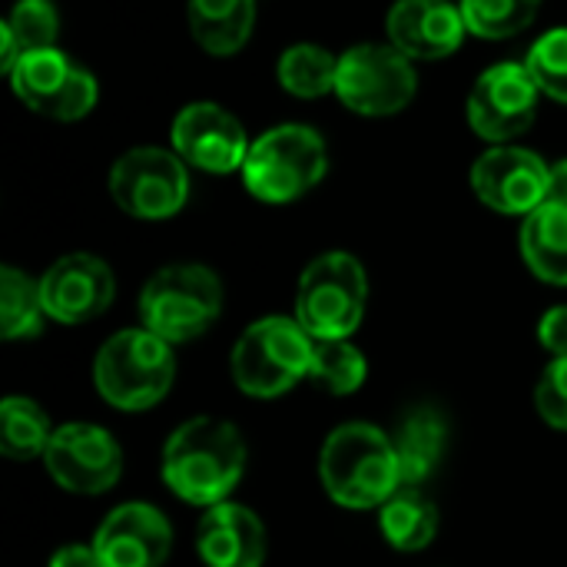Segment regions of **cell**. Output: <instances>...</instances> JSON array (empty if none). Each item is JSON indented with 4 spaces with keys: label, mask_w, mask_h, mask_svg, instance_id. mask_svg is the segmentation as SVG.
<instances>
[{
    "label": "cell",
    "mask_w": 567,
    "mask_h": 567,
    "mask_svg": "<svg viewBox=\"0 0 567 567\" xmlns=\"http://www.w3.org/2000/svg\"><path fill=\"white\" fill-rule=\"evenodd\" d=\"M385 30L389 43L409 60L452 56L468 33L462 7L449 0H399L389 10Z\"/></svg>",
    "instance_id": "17"
},
{
    "label": "cell",
    "mask_w": 567,
    "mask_h": 567,
    "mask_svg": "<svg viewBox=\"0 0 567 567\" xmlns=\"http://www.w3.org/2000/svg\"><path fill=\"white\" fill-rule=\"evenodd\" d=\"M365 355L349 339H316L312 346V369L309 379H316L332 395H352L365 382Z\"/></svg>",
    "instance_id": "27"
},
{
    "label": "cell",
    "mask_w": 567,
    "mask_h": 567,
    "mask_svg": "<svg viewBox=\"0 0 567 567\" xmlns=\"http://www.w3.org/2000/svg\"><path fill=\"white\" fill-rule=\"evenodd\" d=\"M256 23V0H189V33L213 56L239 53Z\"/></svg>",
    "instance_id": "20"
},
{
    "label": "cell",
    "mask_w": 567,
    "mask_h": 567,
    "mask_svg": "<svg viewBox=\"0 0 567 567\" xmlns=\"http://www.w3.org/2000/svg\"><path fill=\"white\" fill-rule=\"evenodd\" d=\"M50 567H100V558L93 545H63L60 551H53Z\"/></svg>",
    "instance_id": "32"
},
{
    "label": "cell",
    "mask_w": 567,
    "mask_h": 567,
    "mask_svg": "<svg viewBox=\"0 0 567 567\" xmlns=\"http://www.w3.org/2000/svg\"><path fill=\"white\" fill-rule=\"evenodd\" d=\"M369 279L352 252H326L306 266L296 292V319L312 339H349L365 316Z\"/></svg>",
    "instance_id": "7"
},
{
    "label": "cell",
    "mask_w": 567,
    "mask_h": 567,
    "mask_svg": "<svg viewBox=\"0 0 567 567\" xmlns=\"http://www.w3.org/2000/svg\"><path fill=\"white\" fill-rule=\"evenodd\" d=\"M246 472V442L226 419H189L163 449L166 488L199 508H213L233 495Z\"/></svg>",
    "instance_id": "1"
},
{
    "label": "cell",
    "mask_w": 567,
    "mask_h": 567,
    "mask_svg": "<svg viewBox=\"0 0 567 567\" xmlns=\"http://www.w3.org/2000/svg\"><path fill=\"white\" fill-rule=\"evenodd\" d=\"M545 203H555V206H567V159H558L551 166V176H548V199Z\"/></svg>",
    "instance_id": "33"
},
{
    "label": "cell",
    "mask_w": 567,
    "mask_h": 567,
    "mask_svg": "<svg viewBox=\"0 0 567 567\" xmlns=\"http://www.w3.org/2000/svg\"><path fill=\"white\" fill-rule=\"evenodd\" d=\"M196 551L206 567H262L269 538L259 515L236 502L206 508L196 528Z\"/></svg>",
    "instance_id": "18"
},
{
    "label": "cell",
    "mask_w": 567,
    "mask_h": 567,
    "mask_svg": "<svg viewBox=\"0 0 567 567\" xmlns=\"http://www.w3.org/2000/svg\"><path fill=\"white\" fill-rule=\"evenodd\" d=\"M10 86L23 106L60 123L83 120L96 106V80L56 47L20 56L10 70Z\"/></svg>",
    "instance_id": "10"
},
{
    "label": "cell",
    "mask_w": 567,
    "mask_h": 567,
    "mask_svg": "<svg viewBox=\"0 0 567 567\" xmlns=\"http://www.w3.org/2000/svg\"><path fill=\"white\" fill-rule=\"evenodd\" d=\"M382 535L395 551H425L439 535V508L422 488H399L379 515Z\"/></svg>",
    "instance_id": "22"
},
{
    "label": "cell",
    "mask_w": 567,
    "mask_h": 567,
    "mask_svg": "<svg viewBox=\"0 0 567 567\" xmlns=\"http://www.w3.org/2000/svg\"><path fill=\"white\" fill-rule=\"evenodd\" d=\"M100 567H163L173 551L166 515L146 502L113 508L93 535Z\"/></svg>",
    "instance_id": "16"
},
{
    "label": "cell",
    "mask_w": 567,
    "mask_h": 567,
    "mask_svg": "<svg viewBox=\"0 0 567 567\" xmlns=\"http://www.w3.org/2000/svg\"><path fill=\"white\" fill-rule=\"evenodd\" d=\"M468 33L482 40H508L528 30L542 10V0H462Z\"/></svg>",
    "instance_id": "28"
},
{
    "label": "cell",
    "mask_w": 567,
    "mask_h": 567,
    "mask_svg": "<svg viewBox=\"0 0 567 567\" xmlns=\"http://www.w3.org/2000/svg\"><path fill=\"white\" fill-rule=\"evenodd\" d=\"M249 146L243 123L219 103H189L173 120V153L203 173L243 169Z\"/></svg>",
    "instance_id": "14"
},
{
    "label": "cell",
    "mask_w": 567,
    "mask_h": 567,
    "mask_svg": "<svg viewBox=\"0 0 567 567\" xmlns=\"http://www.w3.org/2000/svg\"><path fill=\"white\" fill-rule=\"evenodd\" d=\"M279 83L286 93L299 100H316L326 93H336V73H339V56H332L319 43H296L279 56Z\"/></svg>",
    "instance_id": "25"
},
{
    "label": "cell",
    "mask_w": 567,
    "mask_h": 567,
    "mask_svg": "<svg viewBox=\"0 0 567 567\" xmlns=\"http://www.w3.org/2000/svg\"><path fill=\"white\" fill-rule=\"evenodd\" d=\"M60 33V13L50 0H20L0 23V70L10 73L20 56L50 50Z\"/></svg>",
    "instance_id": "23"
},
{
    "label": "cell",
    "mask_w": 567,
    "mask_h": 567,
    "mask_svg": "<svg viewBox=\"0 0 567 567\" xmlns=\"http://www.w3.org/2000/svg\"><path fill=\"white\" fill-rule=\"evenodd\" d=\"M395 455H399V472L405 488H419L435 475V468L445 458L449 445V422L439 409L432 405H415L402 415L399 432L392 435Z\"/></svg>",
    "instance_id": "19"
},
{
    "label": "cell",
    "mask_w": 567,
    "mask_h": 567,
    "mask_svg": "<svg viewBox=\"0 0 567 567\" xmlns=\"http://www.w3.org/2000/svg\"><path fill=\"white\" fill-rule=\"evenodd\" d=\"M412 60L392 43H359L339 56L336 96L362 116H392L415 100Z\"/></svg>",
    "instance_id": "8"
},
{
    "label": "cell",
    "mask_w": 567,
    "mask_h": 567,
    "mask_svg": "<svg viewBox=\"0 0 567 567\" xmlns=\"http://www.w3.org/2000/svg\"><path fill=\"white\" fill-rule=\"evenodd\" d=\"M223 312V282L199 262H176L159 269L140 292L143 329L176 342L199 339Z\"/></svg>",
    "instance_id": "6"
},
{
    "label": "cell",
    "mask_w": 567,
    "mask_h": 567,
    "mask_svg": "<svg viewBox=\"0 0 567 567\" xmlns=\"http://www.w3.org/2000/svg\"><path fill=\"white\" fill-rule=\"evenodd\" d=\"M47 309L40 296V279L3 266L0 269V336L3 339H30L43 329Z\"/></svg>",
    "instance_id": "26"
},
{
    "label": "cell",
    "mask_w": 567,
    "mask_h": 567,
    "mask_svg": "<svg viewBox=\"0 0 567 567\" xmlns=\"http://www.w3.org/2000/svg\"><path fill=\"white\" fill-rule=\"evenodd\" d=\"M551 166L522 146H492L472 166L475 196L502 216H528L548 199Z\"/></svg>",
    "instance_id": "13"
},
{
    "label": "cell",
    "mask_w": 567,
    "mask_h": 567,
    "mask_svg": "<svg viewBox=\"0 0 567 567\" xmlns=\"http://www.w3.org/2000/svg\"><path fill=\"white\" fill-rule=\"evenodd\" d=\"M525 63H528L538 90L567 106V27L548 30L545 37H538Z\"/></svg>",
    "instance_id": "29"
},
{
    "label": "cell",
    "mask_w": 567,
    "mask_h": 567,
    "mask_svg": "<svg viewBox=\"0 0 567 567\" xmlns=\"http://www.w3.org/2000/svg\"><path fill=\"white\" fill-rule=\"evenodd\" d=\"M319 475L329 498L342 508H382L399 488V455L392 435L369 422L339 425L319 455Z\"/></svg>",
    "instance_id": "2"
},
{
    "label": "cell",
    "mask_w": 567,
    "mask_h": 567,
    "mask_svg": "<svg viewBox=\"0 0 567 567\" xmlns=\"http://www.w3.org/2000/svg\"><path fill=\"white\" fill-rule=\"evenodd\" d=\"M50 435H53L50 419L33 399H23V395L3 399V405H0V452L10 462L43 458Z\"/></svg>",
    "instance_id": "24"
},
{
    "label": "cell",
    "mask_w": 567,
    "mask_h": 567,
    "mask_svg": "<svg viewBox=\"0 0 567 567\" xmlns=\"http://www.w3.org/2000/svg\"><path fill=\"white\" fill-rule=\"evenodd\" d=\"M535 405H538V415L558 429V432H567V359H555L538 385H535Z\"/></svg>",
    "instance_id": "30"
},
{
    "label": "cell",
    "mask_w": 567,
    "mask_h": 567,
    "mask_svg": "<svg viewBox=\"0 0 567 567\" xmlns=\"http://www.w3.org/2000/svg\"><path fill=\"white\" fill-rule=\"evenodd\" d=\"M329 169V146L306 123H282L252 140L243 163L246 189L262 203H292L316 189Z\"/></svg>",
    "instance_id": "4"
},
{
    "label": "cell",
    "mask_w": 567,
    "mask_h": 567,
    "mask_svg": "<svg viewBox=\"0 0 567 567\" xmlns=\"http://www.w3.org/2000/svg\"><path fill=\"white\" fill-rule=\"evenodd\" d=\"M538 339L555 359H567V306L545 312V319L538 322Z\"/></svg>",
    "instance_id": "31"
},
{
    "label": "cell",
    "mask_w": 567,
    "mask_h": 567,
    "mask_svg": "<svg viewBox=\"0 0 567 567\" xmlns=\"http://www.w3.org/2000/svg\"><path fill=\"white\" fill-rule=\"evenodd\" d=\"M47 319L60 326H83L103 316L116 296L113 269L90 252H70L40 276Z\"/></svg>",
    "instance_id": "15"
},
{
    "label": "cell",
    "mask_w": 567,
    "mask_h": 567,
    "mask_svg": "<svg viewBox=\"0 0 567 567\" xmlns=\"http://www.w3.org/2000/svg\"><path fill=\"white\" fill-rule=\"evenodd\" d=\"M538 83L528 63L488 66L468 93V123L488 143H508L532 130L538 116Z\"/></svg>",
    "instance_id": "12"
},
{
    "label": "cell",
    "mask_w": 567,
    "mask_h": 567,
    "mask_svg": "<svg viewBox=\"0 0 567 567\" xmlns=\"http://www.w3.org/2000/svg\"><path fill=\"white\" fill-rule=\"evenodd\" d=\"M47 475L70 495H103L123 475V449L93 422H66L53 429L43 452Z\"/></svg>",
    "instance_id": "11"
},
{
    "label": "cell",
    "mask_w": 567,
    "mask_h": 567,
    "mask_svg": "<svg viewBox=\"0 0 567 567\" xmlns=\"http://www.w3.org/2000/svg\"><path fill=\"white\" fill-rule=\"evenodd\" d=\"M525 266L548 286H567V206L545 203L522 223Z\"/></svg>",
    "instance_id": "21"
},
{
    "label": "cell",
    "mask_w": 567,
    "mask_h": 567,
    "mask_svg": "<svg viewBox=\"0 0 567 567\" xmlns=\"http://www.w3.org/2000/svg\"><path fill=\"white\" fill-rule=\"evenodd\" d=\"M176 379L173 346L150 329H123L110 336L93 362V382L106 405L120 412H146Z\"/></svg>",
    "instance_id": "3"
},
{
    "label": "cell",
    "mask_w": 567,
    "mask_h": 567,
    "mask_svg": "<svg viewBox=\"0 0 567 567\" xmlns=\"http://www.w3.org/2000/svg\"><path fill=\"white\" fill-rule=\"evenodd\" d=\"M113 203L136 219H169L186 206L189 173L186 163L159 146L126 150L110 169Z\"/></svg>",
    "instance_id": "9"
},
{
    "label": "cell",
    "mask_w": 567,
    "mask_h": 567,
    "mask_svg": "<svg viewBox=\"0 0 567 567\" xmlns=\"http://www.w3.org/2000/svg\"><path fill=\"white\" fill-rule=\"evenodd\" d=\"M312 346L316 339L299 319L266 316L252 322L233 346V382L252 399H276L309 375Z\"/></svg>",
    "instance_id": "5"
}]
</instances>
